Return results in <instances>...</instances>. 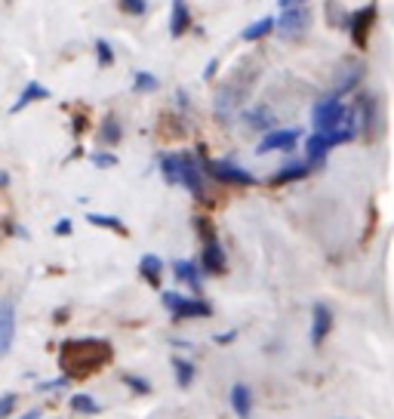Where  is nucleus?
Returning a JSON list of instances; mask_svg holds the SVG:
<instances>
[{
	"label": "nucleus",
	"mask_w": 394,
	"mask_h": 419,
	"mask_svg": "<svg viewBox=\"0 0 394 419\" xmlns=\"http://www.w3.org/2000/svg\"><path fill=\"white\" fill-rule=\"evenodd\" d=\"M280 18H275L277 28H284V34H296L305 31L308 22H312V9L308 4H293V0H280Z\"/></svg>",
	"instance_id": "3"
},
{
	"label": "nucleus",
	"mask_w": 394,
	"mask_h": 419,
	"mask_svg": "<svg viewBox=\"0 0 394 419\" xmlns=\"http://www.w3.org/2000/svg\"><path fill=\"white\" fill-rule=\"evenodd\" d=\"M173 272L179 281H185L188 287H194V290H201V284H203V277H201V268H197L194 262H188V259H176L173 262Z\"/></svg>",
	"instance_id": "15"
},
{
	"label": "nucleus",
	"mask_w": 394,
	"mask_h": 419,
	"mask_svg": "<svg viewBox=\"0 0 394 419\" xmlns=\"http://www.w3.org/2000/svg\"><path fill=\"white\" fill-rule=\"evenodd\" d=\"M179 164H182V182L179 185H185L191 194H203V179H201V170H197V161L188 152H182Z\"/></svg>",
	"instance_id": "10"
},
{
	"label": "nucleus",
	"mask_w": 394,
	"mask_h": 419,
	"mask_svg": "<svg viewBox=\"0 0 394 419\" xmlns=\"http://www.w3.org/2000/svg\"><path fill=\"white\" fill-rule=\"evenodd\" d=\"M228 398H231V410H234L238 419H250L252 416V392H250L247 383H234Z\"/></svg>",
	"instance_id": "9"
},
{
	"label": "nucleus",
	"mask_w": 394,
	"mask_h": 419,
	"mask_svg": "<svg viewBox=\"0 0 394 419\" xmlns=\"http://www.w3.org/2000/svg\"><path fill=\"white\" fill-rule=\"evenodd\" d=\"M243 120L252 127H259V129H265V133H271V127H275V115H271L268 108H250V111H243Z\"/></svg>",
	"instance_id": "20"
},
{
	"label": "nucleus",
	"mask_w": 394,
	"mask_h": 419,
	"mask_svg": "<svg viewBox=\"0 0 394 419\" xmlns=\"http://www.w3.org/2000/svg\"><path fill=\"white\" fill-rule=\"evenodd\" d=\"M71 410H74V413L96 416V413H99V404H96V398H90V395H74V398H71Z\"/></svg>",
	"instance_id": "22"
},
{
	"label": "nucleus",
	"mask_w": 394,
	"mask_h": 419,
	"mask_svg": "<svg viewBox=\"0 0 394 419\" xmlns=\"http://www.w3.org/2000/svg\"><path fill=\"white\" fill-rule=\"evenodd\" d=\"M299 139H302V133H299L296 127L271 129V133H265V136L259 139L256 152H259V154H268V152H289V148H296Z\"/></svg>",
	"instance_id": "4"
},
{
	"label": "nucleus",
	"mask_w": 394,
	"mask_h": 419,
	"mask_svg": "<svg viewBox=\"0 0 394 419\" xmlns=\"http://www.w3.org/2000/svg\"><path fill=\"white\" fill-rule=\"evenodd\" d=\"M102 142H111V145L120 142V124L115 117H108L105 124H102Z\"/></svg>",
	"instance_id": "26"
},
{
	"label": "nucleus",
	"mask_w": 394,
	"mask_h": 419,
	"mask_svg": "<svg viewBox=\"0 0 394 419\" xmlns=\"http://www.w3.org/2000/svg\"><path fill=\"white\" fill-rule=\"evenodd\" d=\"M161 173L170 185H179L182 182V164H179V154H164L161 157Z\"/></svg>",
	"instance_id": "19"
},
{
	"label": "nucleus",
	"mask_w": 394,
	"mask_h": 419,
	"mask_svg": "<svg viewBox=\"0 0 394 419\" xmlns=\"http://www.w3.org/2000/svg\"><path fill=\"white\" fill-rule=\"evenodd\" d=\"M206 170H210L219 182H231V185H252L256 182V176H252L250 170H240V166H234L231 161H210Z\"/></svg>",
	"instance_id": "6"
},
{
	"label": "nucleus",
	"mask_w": 394,
	"mask_h": 419,
	"mask_svg": "<svg viewBox=\"0 0 394 419\" xmlns=\"http://www.w3.org/2000/svg\"><path fill=\"white\" fill-rule=\"evenodd\" d=\"M333 330V312L326 302H314L312 305V346H321V342L330 336Z\"/></svg>",
	"instance_id": "7"
},
{
	"label": "nucleus",
	"mask_w": 394,
	"mask_h": 419,
	"mask_svg": "<svg viewBox=\"0 0 394 419\" xmlns=\"http://www.w3.org/2000/svg\"><path fill=\"white\" fill-rule=\"evenodd\" d=\"M201 228L206 231L210 226H203V222H201ZM201 265H203V272H206V275H222V272H225V250H222L219 240H215V238L210 235V231H206V240H203Z\"/></svg>",
	"instance_id": "5"
},
{
	"label": "nucleus",
	"mask_w": 394,
	"mask_h": 419,
	"mask_svg": "<svg viewBox=\"0 0 394 419\" xmlns=\"http://www.w3.org/2000/svg\"><path fill=\"white\" fill-rule=\"evenodd\" d=\"M277 28V22H275V16H262L259 22H252V25H247L240 31V41H247V43H252V41H262L265 34H271Z\"/></svg>",
	"instance_id": "14"
},
{
	"label": "nucleus",
	"mask_w": 394,
	"mask_h": 419,
	"mask_svg": "<svg viewBox=\"0 0 394 419\" xmlns=\"http://www.w3.org/2000/svg\"><path fill=\"white\" fill-rule=\"evenodd\" d=\"M87 222H90V226H99V228H111V231H117V235H127V226L117 216H105V213H87Z\"/></svg>",
	"instance_id": "21"
},
{
	"label": "nucleus",
	"mask_w": 394,
	"mask_h": 419,
	"mask_svg": "<svg viewBox=\"0 0 394 419\" xmlns=\"http://www.w3.org/2000/svg\"><path fill=\"white\" fill-rule=\"evenodd\" d=\"M120 9L129 16H145L148 13V4L145 0H120Z\"/></svg>",
	"instance_id": "27"
},
{
	"label": "nucleus",
	"mask_w": 394,
	"mask_h": 419,
	"mask_svg": "<svg viewBox=\"0 0 394 419\" xmlns=\"http://www.w3.org/2000/svg\"><path fill=\"white\" fill-rule=\"evenodd\" d=\"M0 185H6V173H0Z\"/></svg>",
	"instance_id": "34"
},
{
	"label": "nucleus",
	"mask_w": 394,
	"mask_h": 419,
	"mask_svg": "<svg viewBox=\"0 0 394 419\" xmlns=\"http://www.w3.org/2000/svg\"><path fill=\"white\" fill-rule=\"evenodd\" d=\"M191 28V13H188V4L176 0L173 9H170V34L173 37H182L185 31Z\"/></svg>",
	"instance_id": "12"
},
{
	"label": "nucleus",
	"mask_w": 394,
	"mask_h": 419,
	"mask_svg": "<svg viewBox=\"0 0 394 419\" xmlns=\"http://www.w3.org/2000/svg\"><path fill=\"white\" fill-rule=\"evenodd\" d=\"M157 87H161V80H157L151 71H136V78H133V90L136 92H154Z\"/></svg>",
	"instance_id": "23"
},
{
	"label": "nucleus",
	"mask_w": 394,
	"mask_h": 419,
	"mask_svg": "<svg viewBox=\"0 0 394 419\" xmlns=\"http://www.w3.org/2000/svg\"><path fill=\"white\" fill-rule=\"evenodd\" d=\"M173 370H176V383H179L182 388H188L194 383V376H197V367L191 364V361L179 358V355H173Z\"/></svg>",
	"instance_id": "18"
},
{
	"label": "nucleus",
	"mask_w": 394,
	"mask_h": 419,
	"mask_svg": "<svg viewBox=\"0 0 394 419\" xmlns=\"http://www.w3.org/2000/svg\"><path fill=\"white\" fill-rule=\"evenodd\" d=\"M65 383H68V376H59V379H53V383H41L37 388H41V392H50V388H62Z\"/></svg>",
	"instance_id": "30"
},
{
	"label": "nucleus",
	"mask_w": 394,
	"mask_h": 419,
	"mask_svg": "<svg viewBox=\"0 0 394 419\" xmlns=\"http://www.w3.org/2000/svg\"><path fill=\"white\" fill-rule=\"evenodd\" d=\"M373 18H376V6H373V4L354 9V13L348 16V31H351V37H354V43H358V46L367 43V31H370Z\"/></svg>",
	"instance_id": "8"
},
{
	"label": "nucleus",
	"mask_w": 394,
	"mask_h": 419,
	"mask_svg": "<svg viewBox=\"0 0 394 419\" xmlns=\"http://www.w3.org/2000/svg\"><path fill=\"white\" fill-rule=\"evenodd\" d=\"M342 117H345L342 99H339V96H326V99L317 102L314 111H312V127H314V133L330 136V133H336V129H339Z\"/></svg>",
	"instance_id": "2"
},
{
	"label": "nucleus",
	"mask_w": 394,
	"mask_h": 419,
	"mask_svg": "<svg viewBox=\"0 0 394 419\" xmlns=\"http://www.w3.org/2000/svg\"><path fill=\"white\" fill-rule=\"evenodd\" d=\"M139 272H142V277L148 284H161V275H164V262H161V256H154V253H145L142 259H139Z\"/></svg>",
	"instance_id": "17"
},
{
	"label": "nucleus",
	"mask_w": 394,
	"mask_h": 419,
	"mask_svg": "<svg viewBox=\"0 0 394 419\" xmlns=\"http://www.w3.org/2000/svg\"><path fill=\"white\" fill-rule=\"evenodd\" d=\"M18 419H41V410H37V407H34V410H28V413H22V416H18Z\"/></svg>",
	"instance_id": "33"
},
{
	"label": "nucleus",
	"mask_w": 394,
	"mask_h": 419,
	"mask_svg": "<svg viewBox=\"0 0 394 419\" xmlns=\"http://www.w3.org/2000/svg\"><path fill=\"white\" fill-rule=\"evenodd\" d=\"M41 99H50V90L41 87L37 80H31V83H28V87L22 90V96L16 99V105L9 108V111H13V115H18V111H25L28 105H31V102H41Z\"/></svg>",
	"instance_id": "13"
},
{
	"label": "nucleus",
	"mask_w": 394,
	"mask_h": 419,
	"mask_svg": "<svg viewBox=\"0 0 394 419\" xmlns=\"http://www.w3.org/2000/svg\"><path fill=\"white\" fill-rule=\"evenodd\" d=\"M234 336H238V330H228V333H215L213 342H219V346H225V342H231Z\"/></svg>",
	"instance_id": "32"
},
{
	"label": "nucleus",
	"mask_w": 394,
	"mask_h": 419,
	"mask_svg": "<svg viewBox=\"0 0 394 419\" xmlns=\"http://www.w3.org/2000/svg\"><path fill=\"white\" fill-rule=\"evenodd\" d=\"M90 161H92V166H99V170H108V166L117 164V157L108 152H96V154H90Z\"/></svg>",
	"instance_id": "28"
},
{
	"label": "nucleus",
	"mask_w": 394,
	"mask_h": 419,
	"mask_svg": "<svg viewBox=\"0 0 394 419\" xmlns=\"http://www.w3.org/2000/svg\"><path fill=\"white\" fill-rule=\"evenodd\" d=\"M53 231H55V235H71V219H59Z\"/></svg>",
	"instance_id": "31"
},
{
	"label": "nucleus",
	"mask_w": 394,
	"mask_h": 419,
	"mask_svg": "<svg viewBox=\"0 0 394 419\" xmlns=\"http://www.w3.org/2000/svg\"><path fill=\"white\" fill-rule=\"evenodd\" d=\"M16 407V395H0V419H6Z\"/></svg>",
	"instance_id": "29"
},
{
	"label": "nucleus",
	"mask_w": 394,
	"mask_h": 419,
	"mask_svg": "<svg viewBox=\"0 0 394 419\" xmlns=\"http://www.w3.org/2000/svg\"><path fill=\"white\" fill-rule=\"evenodd\" d=\"M312 173V166H308L305 161H299V164H287V166H280V170L271 176V182L275 185H284V182H299V179H305V176Z\"/></svg>",
	"instance_id": "16"
},
{
	"label": "nucleus",
	"mask_w": 394,
	"mask_h": 419,
	"mask_svg": "<svg viewBox=\"0 0 394 419\" xmlns=\"http://www.w3.org/2000/svg\"><path fill=\"white\" fill-rule=\"evenodd\" d=\"M96 55H99V65H102V68L115 65V50H111V43L105 41V37H99V41H96Z\"/></svg>",
	"instance_id": "24"
},
{
	"label": "nucleus",
	"mask_w": 394,
	"mask_h": 419,
	"mask_svg": "<svg viewBox=\"0 0 394 419\" xmlns=\"http://www.w3.org/2000/svg\"><path fill=\"white\" fill-rule=\"evenodd\" d=\"M16 333V309L13 302H0V355H6V349L13 346Z\"/></svg>",
	"instance_id": "11"
},
{
	"label": "nucleus",
	"mask_w": 394,
	"mask_h": 419,
	"mask_svg": "<svg viewBox=\"0 0 394 419\" xmlns=\"http://www.w3.org/2000/svg\"><path fill=\"white\" fill-rule=\"evenodd\" d=\"M161 302H164V309L173 314V318H210L213 314V305L206 302V299H188V296H182V293H173V290H166L161 293Z\"/></svg>",
	"instance_id": "1"
},
{
	"label": "nucleus",
	"mask_w": 394,
	"mask_h": 419,
	"mask_svg": "<svg viewBox=\"0 0 394 419\" xmlns=\"http://www.w3.org/2000/svg\"><path fill=\"white\" fill-rule=\"evenodd\" d=\"M120 379H124V386H129L136 395H148V392H151V383H148V379H142V376H136V373H124Z\"/></svg>",
	"instance_id": "25"
}]
</instances>
